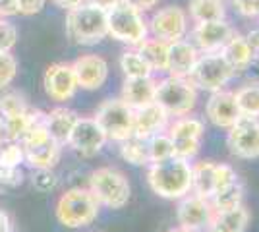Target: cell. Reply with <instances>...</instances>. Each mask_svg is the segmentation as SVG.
<instances>
[{
  "label": "cell",
  "mask_w": 259,
  "mask_h": 232,
  "mask_svg": "<svg viewBox=\"0 0 259 232\" xmlns=\"http://www.w3.org/2000/svg\"><path fill=\"white\" fill-rule=\"evenodd\" d=\"M87 2H91V4H95L99 8H103V10H110L114 4H118L120 0H87Z\"/></svg>",
  "instance_id": "42"
},
{
  "label": "cell",
  "mask_w": 259,
  "mask_h": 232,
  "mask_svg": "<svg viewBox=\"0 0 259 232\" xmlns=\"http://www.w3.org/2000/svg\"><path fill=\"white\" fill-rule=\"evenodd\" d=\"M0 18H2V16H0Z\"/></svg>",
  "instance_id": "47"
},
{
  "label": "cell",
  "mask_w": 259,
  "mask_h": 232,
  "mask_svg": "<svg viewBox=\"0 0 259 232\" xmlns=\"http://www.w3.org/2000/svg\"><path fill=\"white\" fill-rule=\"evenodd\" d=\"M8 142V130H6V122L0 116V147Z\"/></svg>",
  "instance_id": "44"
},
{
  "label": "cell",
  "mask_w": 259,
  "mask_h": 232,
  "mask_svg": "<svg viewBox=\"0 0 259 232\" xmlns=\"http://www.w3.org/2000/svg\"><path fill=\"white\" fill-rule=\"evenodd\" d=\"M155 91H157V79L149 77H126L122 85V97L128 107L138 111L141 107H147L155 103Z\"/></svg>",
  "instance_id": "21"
},
{
  "label": "cell",
  "mask_w": 259,
  "mask_h": 232,
  "mask_svg": "<svg viewBox=\"0 0 259 232\" xmlns=\"http://www.w3.org/2000/svg\"><path fill=\"white\" fill-rule=\"evenodd\" d=\"M53 4H56L58 8H62V10H72V8H76V6H79V4H83V2H87V0H51Z\"/></svg>",
  "instance_id": "41"
},
{
  "label": "cell",
  "mask_w": 259,
  "mask_h": 232,
  "mask_svg": "<svg viewBox=\"0 0 259 232\" xmlns=\"http://www.w3.org/2000/svg\"><path fill=\"white\" fill-rule=\"evenodd\" d=\"M205 112L207 118L217 128H227V130L242 116L238 111L236 99H234V91H227V89H219L211 93L205 105Z\"/></svg>",
  "instance_id": "17"
},
{
  "label": "cell",
  "mask_w": 259,
  "mask_h": 232,
  "mask_svg": "<svg viewBox=\"0 0 259 232\" xmlns=\"http://www.w3.org/2000/svg\"><path fill=\"white\" fill-rule=\"evenodd\" d=\"M168 120H170V114L159 103L141 107L134 116V135H138L141 140H149L155 133L164 132L168 128Z\"/></svg>",
  "instance_id": "18"
},
{
  "label": "cell",
  "mask_w": 259,
  "mask_h": 232,
  "mask_svg": "<svg viewBox=\"0 0 259 232\" xmlns=\"http://www.w3.org/2000/svg\"><path fill=\"white\" fill-rule=\"evenodd\" d=\"M228 149L238 159H257L259 157V118L240 116L228 128Z\"/></svg>",
  "instance_id": "11"
},
{
  "label": "cell",
  "mask_w": 259,
  "mask_h": 232,
  "mask_svg": "<svg viewBox=\"0 0 259 232\" xmlns=\"http://www.w3.org/2000/svg\"><path fill=\"white\" fill-rule=\"evenodd\" d=\"M155 103H159L170 116H186L197 105V87L188 77L168 76L157 79Z\"/></svg>",
  "instance_id": "4"
},
{
  "label": "cell",
  "mask_w": 259,
  "mask_h": 232,
  "mask_svg": "<svg viewBox=\"0 0 259 232\" xmlns=\"http://www.w3.org/2000/svg\"><path fill=\"white\" fill-rule=\"evenodd\" d=\"M213 215H215V209H213L211 201L201 198V196H195L194 192H190L188 196L180 198V203L176 207L178 224L192 232L207 230Z\"/></svg>",
  "instance_id": "13"
},
{
  "label": "cell",
  "mask_w": 259,
  "mask_h": 232,
  "mask_svg": "<svg viewBox=\"0 0 259 232\" xmlns=\"http://www.w3.org/2000/svg\"><path fill=\"white\" fill-rule=\"evenodd\" d=\"M147 27H149V37L161 39L164 43H174V41L188 37L190 16H188L186 8L168 4V6L157 8L147 18Z\"/></svg>",
  "instance_id": "7"
},
{
  "label": "cell",
  "mask_w": 259,
  "mask_h": 232,
  "mask_svg": "<svg viewBox=\"0 0 259 232\" xmlns=\"http://www.w3.org/2000/svg\"><path fill=\"white\" fill-rule=\"evenodd\" d=\"M18 76V60L12 53H0V89H6Z\"/></svg>",
  "instance_id": "34"
},
{
  "label": "cell",
  "mask_w": 259,
  "mask_h": 232,
  "mask_svg": "<svg viewBox=\"0 0 259 232\" xmlns=\"http://www.w3.org/2000/svg\"><path fill=\"white\" fill-rule=\"evenodd\" d=\"M120 153L122 159L128 161L132 165H145L149 163V157H147V140H141L138 135H130L128 140L120 142Z\"/></svg>",
  "instance_id": "31"
},
{
  "label": "cell",
  "mask_w": 259,
  "mask_h": 232,
  "mask_svg": "<svg viewBox=\"0 0 259 232\" xmlns=\"http://www.w3.org/2000/svg\"><path fill=\"white\" fill-rule=\"evenodd\" d=\"M99 201L89 190L72 188L56 203V219L68 228H81L97 219Z\"/></svg>",
  "instance_id": "5"
},
{
  "label": "cell",
  "mask_w": 259,
  "mask_h": 232,
  "mask_svg": "<svg viewBox=\"0 0 259 232\" xmlns=\"http://www.w3.org/2000/svg\"><path fill=\"white\" fill-rule=\"evenodd\" d=\"M168 232H192V230H188V228H182V226H178V228H172V230H168Z\"/></svg>",
  "instance_id": "45"
},
{
  "label": "cell",
  "mask_w": 259,
  "mask_h": 232,
  "mask_svg": "<svg viewBox=\"0 0 259 232\" xmlns=\"http://www.w3.org/2000/svg\"><path fill=\"white\" fill-rule=\"evenodd\" d=\"M240 178H238L236 170L232 168L230 165H225V163H217V168H215V192L221 188H227L230 184H234L238 182Z\"/></svg>",
  "instance_id": "36"
},
{
  "label": "cell",
  "mask_w": 259,
  "mask_h": 232,
  "mask_svg": "<svg viewBox=\"0 0 259 232\" xmlns=\"http://www.w3.org/2000/svg\"><path fill=\"white\" fill-rule=\"evenodd\" d=\"M43 87L45 93L56 103H64V101L72 99L77 89L76 74H74L72 64H66V62L51 64L43 76Z\"/></svg>",
  "instance_id": "14"
},
{
  "label": "cell",
  "mask_w": 259,
  "mask_h": 232,
  "mask_svg": "<svg viewBox=\"0 0 259 232\" xmlns=\"http://www.w3.org/2000/svg\"><path fill=\"white\" fill-rule=\"evenodd\" d=\"M151 190L164 199H180L192 192V165L180 157H168L151 163L147 170Z\"/></svg>",
  "instance_id": "1"
},
{
  "label": "cell",
  "mask_w": 259,
  "mask_h": 232,
  "mask_svg": "<svg viewBox=\"0 0 259 232\" xmlns=\"http://www.w3.org/2000/svg\"><path fill=\"white\" fill-rule=\"evenodd\" d=\"M227 0H190L188 2V16L190 22H213V20H227Z\"/></svg>",
  "instance_id": "25"
},
{
  "label": "cell",
  "mask_w": 259,
  "mask_h": 232,
  "mask_svg": "<svg viewBox=\"0 0 259 232\" xmlns=\"http://www.w3.org/2000/svg\"><path fill=\"white\" fill-rule=\"evenodd\" d=\"M257 20H259V12H257Z\"/></svg>",
  "instance_id": "46"
},
{
  "label": "cell",
  "mask_w": 259,
  "mask_h": 232,
  "mask_svg": "<svg viewBox=\"0 0 259 232\" xmlns=\"http://www.w3.org/2000/svg\"><path fill=\"white\" fill-rule=\"evenodd\" d=\"M105 144H107V135L95 118H81L79 116L70 137H68V145L83 157L97 155Z\"/></svg>",
  "instance_id": "15"
},
{
  "label": "cell",
  "mask_w": 259,
  "mask_h": 232,
  "mask_svg": "<svg viewBox=\"0 0 259 232\" xmlns=\"http://www.w3.org/2000/svg\"><path fill=\"white\" fill-rule=\"evenodd\" d=\"M234 77L236 76H234L232 68L228 66L225 56L221 53H209V55H199L188 79L197 89L213 93L219 89H225L228 85V81Z\"/></svg>",
  "instance_id": "9"
},
{
  "label": "cell",
  "mask_w": 259,
  "mask_h": 232,
  "mask_svg": "<svg viewBox=\"0 0 259 232\" xmlns=\"http://www.w3.org/2000/svg\"><path fill=\"white\" fill-rule=\"evenodd\" d=\"M238 111L242 116H255L259 118V81H249L234 91Z\"/></svg>",
  "instance_id": "28"
},
{
  "label": "cell",
  "mask_w": 259,
  "mask_h": 232,
  "mask_svg": "<svg viewBox=\"0 0 259 232\" xmlns=\"http://www.w3.org/2000/svg\"><path fill=\"white\" fill-rule=\"evenodd\" d=\"M134 116L136 111L122 99H107L101 103L93 118L103 128L107 140L124 142L130 135H134Z\"/></svg>",
  "instance_id": "8"
},
{
  "label": "cell",
  "mask_w": 259,
  "mask_h": 232,
  "mask_svg": "<svg viewBox=\"0 0 259 232\" xmlns=\"http://www.w3.org/2000/svg\"><path fill=\"white\" fill-rule=\"evenodd\" d=\"M221 55L225 56L228 66L232 68L234 76L248 72L249 68H251V64L255 62V58H257L255 51H253L251 44L248 43L246 35H240V33H236V31L228 39V43L223 47Z\"/></svg>",
  "instance_id": "20"
},
{
  "label": "cell",
  "mask_w": 259,
  "mask_h": 232,
  "mask_svg": "<svg viewBox=\"0 0 259 232\" xmlns=\"http://www.w3.org/2000/svg\"><path fill=\"white\" fill-rule=\"evenodd\" d=\"M77 116L74 111L66 109V107H58L47 114V132L53 135L54 140L60 145L68 144V137L74 130L77 122Z\"/></svg>",
  "instance_id": "23"
},
{
  "label": "cell",
  "mask_w": 259,
  "mask_h": 232,
  "mask_svg": "<svg viewBox=\"0 0 259 232\" xmlns=\"http://www.w3.org/2000/svg\"><path fill=\"white\" fill-rule=\"evenodd\" d=\"M136 49L141 55V58L149 64L153 74H166V66H168V43H164L161 39H155V37H147Z\"/></svg>",
  "instance_id": "24"
},
{
  "label": "cell",
  "mask_w": 259,
  "mask_h": 232,
  "mask_svg": "<svg viewBox=\"0 0 259 232\" xmlns=\"http://www.w3.org/2000/svg\"><path fill=\"white\" fill-rule=\"evenodd\" d=\"M23 161V147L18 142L8 140L6 144L0 147V166H8V168H18Z\"/></svg>",
  "instance_id": "33"
},
{
  "label": "cell",
  "mask_w": 259,
  "mask_h": 232,
  "mask_svg": "<svg viewBox=\"0 0 259 232\" xmlns=\"http://www.w3.org/2000/svg\"><path fill=\"white\" fill-rule=\"evenodd\" d=\"M107 27L108 37L128 47H138L143 39L149 37L145 12L138 10L126 0H120L118 4L107 10Z\"/></svg>",
  "instance_id": "3"
},
{
  "label": "cell",
  "mask_w": 259,
  "mask_h": 232,
  "mask_svg": "<svg viewBox=\"0 0 259 232\" xmlns=\"http://www.w3.org/2000/svg\"><path fill=\"white\" fill-rule=\"evenodd\" d=\"M18 14V4L16 0H0V16L8 18V16H16Z\"/></svg>",
  "instance_id": "39"
},
{
  "label": "cell",
  "mask_w": 259,
  "mask_h": 232,
  "mask_svg": "<svg viewBox=\"0 0 259 232\" xmlns=\"http://www.w3.org/2000/svg\"><path fill=\"white\" fill-rule=\"evenodd\" d=\"M147 157L149 163H157V161H164L168 157H172V140L168 133H155L147 140Z\"/></svg>",
  "instance_id": "32"
},
{
  "label": "cell",
  "mask_w": 259,
  "mask_h": 232,
  "mask_svg": "<svg viewBox=\"0 0 259 232\" xmlns=\"http://www.w3.org/2000/svg\"><path fill=\"white\" fill-rule=\"evenodd\" d=\"M209 201H211L215 211H228L242 205V201H244V186H242V182L238 180V182L230 184L227 188L217 190Z\"/></svg>",
  "instance_id": "29"
},
{
  "label": "cell",
  "mask_w": 259,
  "mask_h": 232,
  "mask_svg": "<svg viewBox=\"0 0 259 232\" xmlns=\"http://www.w3.org/2000/svg\"><path fill=\"white\" fill-rule=\"evenodd\" d=\"M249 224V211L238 205L228 211H215L207 232H246Z\"/></svg>",
  "instance_id": "22"
},
{
  "label": "cell",
  "mask_w": 259,
  "mask_h": 232,
  "mask_svg": "<svg viewBox=\"0 0 259 232\" xmlns=\"http://www.w3.org/2000/svg\"><path fill=\"white\" fill-rule=\"evenodd\" d=\"M66 33L76 44L93 47L108 37L107 10L83 2L66 14Z\"/></svg>",
  "instance_id": "2"
},
{
  "label": "cell",
  "mask_w": 259,
  "mask_h": 232,
  "mask_svg": "<svg viewBox=\"0 0 259 232\" xmlns=\"http://www.w3.org/2000/svg\"><path fill=\"white\" fill-rule=\"evenodd\" d=\"M18 4V14L22 16H35L45 8L47 0H16Z\"/></svg>",
  "instance_id": "38"
},
{
  "label": "cell",
  "mask_w": 259,
  "mask_h": 232,
  "mask_svg": "<svg viewBox=\"0 0 259 232\" xmlns=\"http://www.w3.org/2000/svg\"><path fill=\"white\" fill-rule=\"evenodd\" d=\"M89 192L95 196L99 205H105L110 209H122L124 205H128L132 198V186L128 178L110 166H103L91 172Z\"/></svg>",
  "instance_id": "6"
},
{
  "label": "cell",
  "mask_w": 259,
  "mask_h": 232,
  "mask_svg": "<svg viewBox=\"0 0 259 232\" xmlns=\"http://www.w3.org/2000/svg\"><path fill=\"white\" fill-rule=\"evenodd\" d=\"M77 87L97 91L105 85L108 77V62L99 55H81L72 62Z\"/></svg>",
  "instance_id": "16"
},
{
  "label": "cell",
  "mask_w": 259,
  "mask_h": 232,
  "mask_svg": "<svg viewBox=\"0 0 259 232\" xmlns=\"http://www.w3.org/2000/svg\"><path fill=\"white\" fill-rule=\"evenodd\" d=\"M199 58V51L194 47V43L186 37L180 41L168 43V66L166 74L178 77H190L195 62Z\"/></svg>",
  "instance_id": "19"
},
{
  "label": "cell",
  "mask_w": 259,
  "mask_h": 232,
  "mask_svg": "<svg viewBox=\"0 0 259 232\" xmlns=\"http://www.w3.org/2000/svg\"><path fill=\"white\" fill-rule=\"evenodd\" d=\"M257 56H259V55H257Z\"/></svg>",
  "instance_id": "48"
},
{
  "label": "cell",
  "mask_w": 259,
  "mask_h": 232,
  "mask_svg": "<svg viewBox=\"0 0 259 232\" xmlns=\"http://www.w3.org/2000/svg\"><path fill=\"white\" fill-rule=\"evenodd\" d=\"M232 6L236 8V12L242 18H248V20H257V12H259V0H230Z\"/></svg>",
  "instance_id": "37"
},
{
  "label": "cell",
  "mask_w": 259,
  "mask_h": 232,
  "mask_svg": "<svg viewBox=\"0 0 259 232\" xmlns=\"http://www.w3.org/2000/svg\"><path fill=\"white\" fill-rule=\"evenodd\" d=\"M120 70L124 72L126 77H149L153 76V70L149 64L141 58L136 47H132L128 51H124L120 56Z\"/></svg>",
  "instance_id": "30"
},
{
  "label": "cell",
  "mask_w": 259,
  "mask_h": 232,
  "mask_svg": "<svg viewBox=\"0 0 259 232\" xmlns=\"http://www.w3.org/2000/svg\"><path fill=\"white\" fill-rule=\"evenodd\" d=\"M215 168L217 163L213 161H201L192 166V192L195 196L211 199L215 194Z\"/></svg>",
  "instance_id": "26"
},
{
  "label": "cell",
  "mask_w": 259,
  "mask_h": 232,
  "mask_svg": "<svg viewBox=\"0 0 259 232\" xmlns=\"http://www.w3.org/2000/svg\"><path fill=\"white\" fill-rule=\"evenodd\" d=\"M234 35V27L227 20H213V22L194 23L190 29V41L199 51V55L221 53L228 39Z\"/></svg>",
  "instance_id": "12"
},
{
  "label": "cell",
  "mask_w": 259,
  "mask_h": 232,
  "mask_svg": "<svg viewBox=\"0 0 259 232\" xmlns=\"http://www.w3.org/2000/svg\"><path fill=\"white\" fill-rule=\"evenodd\" d=\"M166 133L170 140H201L205 133V124L195 116H178L172 124H168Z\"/></svg>",
  "instance_id": "27"
},
{
  "label": "cell",
  "mask_w": 259,
  "mask_h": 232,
  "mask_svg": "<svg viewBox=\"0 0 259 232\" xmlns=\"http://www.w3.org/2000/svg\"><path fill=\"white\" fill-rule=\"evenodd\" d=\"M0 232H12V224L10 219L4 211H0Z\"/></svg>",
  "instance_id": "43"
},
{
  "label": "cell",
  "mask_w": 259,
  "mask_h": 232,
  "mask_svg": "<svg viewBox=\"0 0 259 232\" xmlns=\"http://www.w3.org/2000/svg\"><path fill=\"white\" fill-rule=\"evenodd\" d=\"M18 43V29L16 25L0 18V53H12Z\"/></svg>",
  "instance_id": "35"
},
{
  "label": "cell",
  "mask_w": 259,
  "mask_h": 232,
  "mask_svg": "<svg viewBox=\"0 0 259 232\" xmlns=\"http://www.w3.org/2000/svg\"><path fill=\"white\" fill-rule=\"evenodd\" d=\"M22 147L27 163L39 170H51L60 159V144L47 132V128L25 133L22 137Z\"/></svg>",
  "instance_id": "10"
},
{
  "label": "cell",
  "mask_w": 259,
  "mask_h": 232,
  "mask_svg": "<svg viewBox=\"0 0 259 232\" xmlns=\"http://www.w3.org/2000/svg\"><path fill=\"white\" fill-rule=\"evenodd\" d=\"M126 2L132 4V6H136V8L141 12H149V10H153L161 0H126Z\"/></svg>",
  "instance_id": "40"
}]
</instances>
